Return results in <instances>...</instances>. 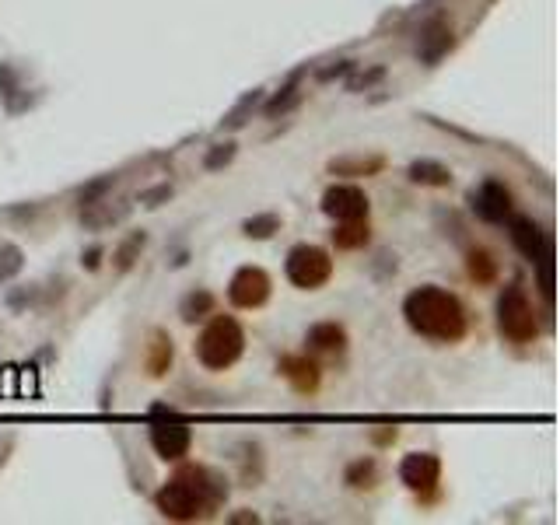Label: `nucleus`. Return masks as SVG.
Masks as SVG:
<instances>
[{"label": "nucleus", "mask_w": 560, "mask_h": 525, "mask_svg": "<svg viewBox=\"0 0 560 525\" xmlns=\"http://www.w3.org/2000/svg\"><path fill=\"white\" fill-rule=\"evenodd\" d=\"M228 487L217 473L207 466H186L158 490V511L175 522H193V518H207L217 504L224 501Z\"/></svg>", "instance_id": "f257e3e1"}, {"label": "nucleus", "mask_w": 560, "mask_h": 525, "mask_svg": "<svg viewBox=\"0 0 560 525\" xmlns=\"http://www.w3.org/2000/svg\"><path fill=\"white\" fill-rule=\"evenodd\" d=\"M403 315H406V326L413 333L427 336V340H438V343H455L466 336V308L462 301L455 298L452 291L445 287H417V291L406 294L403 301Z\"/></svg>", "instance_id": "f03ea898"}, {"label": "nucleus", "mask_w": 560, "mask_h": 525, "mask_svg": "<svg viewBox=\"0 0 560 525\" xmlns=\"http://www.w3.org/2000/svg\"><path fill=\"white\" fill-rule=\"evenodd\" d=\"M245 350V333L231 315H214L207 322V329L196 340V357L207 371H224L242 357Z\"/></svg>", "instance_id": "7ed1b4c3"}, {"label": "nucleus", "mask_w": 560, "mask_h": 525, "mask_svg": "<svg viewBox=\"0 0 560 525\" xmlns=\"http://www.w3.org/2000/svg\"><path fill=\"white\" fill-rule=\"evenodd\" d=\"M497 329L508 336L511 343H532L539 336L536 312L529 305V294L522 291V284H511L497 298Z\"/></svg>", "instance_id": "20e7f679"}, {"label": "nucleus", "mask_w": 560, "mask_h": 525, "mask_svg": "<svg viewBox=\"0 0 560 525\" xmlns=\"http://www.w3.org/2000/svg\"><path fill=\"white\" fill-rule=\"evenodd\" d=\"M284 270L294 287H301V291H315V287H322L329 277H333V259H329V252L319 249V245L301 242L287 252Z\"/></svg>", "instance_id": "39448f33"}, {"label": "nucleus", "mask_w": 560, "mask_h": 525, "mask_svg": "<svg viewBox=\"0 0 560 525\" xmlns=\"http://www.w3.org/2000/svg\"><path fill=\"white\" fill-rule=\"evenodd\" d=\"M151 445L165 462H179L182 455H189L193 434H189L186 420H179V413L158 406V410H154V424H151Z\"/></svg>", "instance_id": "423d86ee"}, {"label": "nucleus", "mask_w": 560, "mask_h": 525, "mask_svg": "<svg viewBox=\"0 0 560 525\" xmlns=\"http://www.w3.org/2000/svg\"><path fill=\"white\" fill-rule=\"evenodd\" d=\"M322 210H326L336 224L361 221V217H368V196H364V189L350 186V182H340V186L326 189V196H322Z\"/></svg>", "instance_id": "0eeeda50"}, {"label": "nucleus", "mask_w": 560, "mask_h": 525, "mask_svg": "<svg viewBox=\"0 0 560 525\" xmlns=\"http://www.w3.org/2000/svg\"><path fill=\"white\" fill-rule=\"evenodd\" d=\"M228 298L235 308H259L270 298V277H266V270H259V266H242V270L231 277Z\"/></svg>", "instance_id": "6e6552de"}, {"label": "nucleus", "mask_w": 560, "mask_h": 525, "mask_svg": "<svg viewBox=\"0 0 560 525\" xmlns=\"http://www.w3.org/2000/svg\"><path fill=\"white\" fill-rule=\"evenodd\" d=\"M469 207H473L476 217L497 224V221H504V217H511V189L497 179H487L483 186H476L473 193H469Z\"/></svg>", "instance_id": "1a4fd4ad"}, {"label": "nucleus", "mask_w": 560, "mask_h": 525, "mask_svg": "<svg viewBox=\"0 0 560 525\" xmlns=\"http://www.w3.org/2000/svg\"><path fill=\"white\" fill-rule=\"evenodd\" d=\"M438 476H441V462H438V455H431V452H410L403 459V466H399V480L410 490H417V494L434 490Z\"/></svg>", "instance_id": "9d476101"}, {"label": "nucleus", "mask_w": 560, "mask_h": 525, "mask_svg": "<svg viewBox=\"0 0 560 525\" xmlns=\"http://www.w3.org/2000/svg\"><path fill=\"white\" fill-rule=\"evenodd\" d=\"M511 242H515L518 252H522L525 259H532V263L550 249V238H546V231L539 228L532 217H515V221H511Z\"/></svg>", "instance_id": "9b49d317"}, {"label": "nucleus", "mask_w": 560, "mask_h": 525, "mask_svg": "<svg viewBox=\"0 0 560 525\" xmlns=\"http://www.w3.org/2000/svg\"><path fill=\"white\" fill-rule=\"evenodd\" d=\"M280 375H284L298 392L319 389V364L305 354H287L284 361H280Z\"/></svg>", "instance_id": "f8f14e48"}, {"label": "nucleus", "mask_w": 560, "mask_h": 525, "mask_svg": "<svg viewBox=\"0 0 560 525\" xmlns=\"http://www.w3.org/2000/svg\"><path fill=\"white\" fill-rule=\"evenodd\" d=\"M305 343L312 350H319V354H340V350L347 347V333H343V326H336V322H319V326L308 329Z\"/></svg>", "instance_id": "ddd939ff"}, {"label": "nucleus", "mask_w": 560, "mask_h": 525, "mask_svg": "<svg viewBox=\"0 0 560 525\" xmlns=\"http://www.w3.org/2000/svg\"><path fill=\"white\" fill-rule=\"evenodd\" d=\"M168 368H172V340H168V333L154 329L151 347H147V371H151L154 378H161Z\"/></svg>", "instance_id": "4468645a"}, {"label": "nucleus", "mask_w": 560, "mask_h": 525, "mask_svg": "<svg viewBox=\"0 0 560 525\" xmlns=\"http://www.w3.org/2000/svg\"><path fill=\"white\" fill-rule=\"evenodd\" d=\"M448 49H452V32H448V25L434 21V25L424 32V39H420V60L434 63L441 53H448Z\"/></svg>", "instance_id": "2eb2a0df"}, {"label": "nucleus", "mask_w": 560, "mask_h": 525, "mask_svg": "<svg viewBox=\"0 0 560 525\" xmlns=\"http://www.w3.org/2000/svg\"><path fill=\"white\" fill-rule=\"evenodd\" d=\"M368 238H371V231H368V221H340V228L333 231V242H336V249H364L368 245Z\"/></svg>", "instance_id": "dca6fc26"}, {"label": "nucleus", "mask_w": 560, "mask_h": 525, "mask_svg": "<svg viewBox=\"0 0 560 525\" xmlns=\"http://www.w3.org/2000/svg\"><path fill=\"white\" fill-rule=\"evenodd\" d=\"M410 179L417 186H448L452 182V172L438 161H413L410 165Z\"/></svg>", "instance_id": "f3484780"}, {"label": "nucleus", "mask_w": 560, "mask_h": 525, "mask_svg": "<svg viewBox=\"0 0 560 525\" xmlns=\"http://www.w3.org/2000/svg\"><path fill=\"white\" fill-rule=\"evenodd\" d=\"M466 266H469V277H473L476 284H494V277H497V259L490 256L487 249H469Z\"/></svg>", "instance_id": "a211bd4d"}, {"label": "nucleus", "mask_w": 560, "mask_h": 525, "mask_svg": "<svg viewBox=\"0 0 560 525\" xmlns=\"http://www.w3.org/2000/svg\"><path fill=\"white\" fill-rule=\"evenodd\" d=\"M182 319L186 322H196V319H207V315H214V294L210 291H189L186 298H182Z\"/></svg>", "instance_id": "6ab92c4d"}, {"label": "nucleus", "mask_w": 560, "mask_h": 525, "mask_svg": "<svg viewBox=\"0 0 560 525\" xmlns=\"http://www.w3.org/2000/svg\"><path fill=\"white\" fill-rule=\"evenodd\" d=\"M385 161L382 158H340V161H329V172L336 175H375L382 172Z\"/></svg>", "instance_id": "aec40b11"}, {"label": "nucleus", "mask_w": 560, "mask_h": 525, "mask_svg": "<svg viewBox=\"0 0 560 525\" xmlns=\"http://www.w3.org/2000/svg\"><path fill=\"white\" fill-rule=\"evenodd\" d=\"M242 228H245V235H249V238H270L273 231L280 228V217L277 214H259V217H249Z\"/></svg>", "instance_id": "412c9836"}, {"label": "nucleus", "mask_w": 560, "mask_h": 525, "mask_svg": "<svg viewBox=\"0 0 560 525\" xmlns=\"http://www.w3.org/2000/svg\"><path fill=\"white\" fill-rule=\"evenodd\" d=\"M25 266V259H21V249L18 245H0V284L4 280H11L14 273Z\"/></svg>", "instance_id": "4be33fe9"}, {"label": "nucleus", "mask_w": 560, "mask_h": 525, "mask_svg": "<svg viewBox=\"0 0 560 525\" xmlns=\"http://www.w3.org/2000/svg\"><path fill=\"white\" fill-rule=\"evenodd\" d=\"M371 480H375V459H357L354 466L347 469L350 487H371Z\"/></svg>", "instance_id": "5701e85b"}, {"label": "nucleus", "mask_w": 560, "mask_h": 525, "mask_svg": "<svg viewBox=\"0 0 560 525\" xmlns=\"http://www.w3.org/2000/svg\"><path fill=\"white\" fill-rule=\"evenodd\" d=\"M539 266V291H543L546 301H553V245L536 259Z\"/></svg>", "instance_id": "b1692460"}, {"label": "nucleus", "mask_w": 560, "mask_h": 525, "mask_svg": "<svg viewBox=\"0 0 560 525\" xmlns=\"http://www.w3.org/2000/svg\"><path fill=\"white\" fill-rule=\"evenodd\" d=\"M144 242H147V235H144V231H137V235H130L123 245H119V252H116V259H119V270H126V266L133 263V256H137V252L144 249Z\"/></svg>", "instance_id": "393cba45"}, {"label": "nucleus", "mask_w": 560, "mask_h": 525, "mask_svg": "<svg viewBox=\"0 0 560 525\" xmlns=\"http://www.w3.org/2000/svg\"><path fill=\"white\" fill-rule=\"evenodd\" d=\"M235 158V144H217L214 151L207 154V168H221Z\"/></svg>", "instance_id": "a878e982"}, {"label": "nucleus", "mask_w": 560, "mask_h": 525, "mask_svg": "<svg viewBox=\"0 0 560 525\" xmlns=\"http://www.w3.org/2000/svg\"><path fill=\"white\" fill-rule=\"evenodd\" d=\"M98 256H102V249H88V256H84V266H88V270H95Z\"/></svg>", "instance_id": "bb28decb"}]
</instances>
